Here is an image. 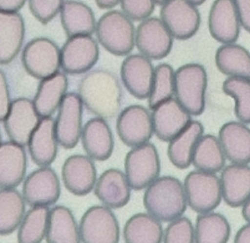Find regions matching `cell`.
Listing matches in <instances>:
<instances>
[{
    "instance_id": "cell-45",
    "label": "cell",
    "mask_w": 250,
    "mask_h": 243,
    "mask_svg": "<svg viewBox=\"0 0 250 243\" xmlns=\"http://www.w3.org/2000/svg\"><path fill=\"white\" fill-rule=\"evenodd\" d=\"M234 243H250V223L249 224L242 226L235 237Z\"/></svg>"
},
{
    "instance_id": "cell-17",
    "label": "cell",
    "mask_w": 250,
    "mask_h": 243,
    "mask_svg": "<svg viewBox=\"0 0 250 243\" xmlns=\"http://www.w3.org/2000/svg\"><path fill=\"white\" fill-rule=\"evenodd\" d=\"M151 116L154 134L165 142L173 139L192 121L191 114L173 98L159 104Z\"/></svg>"
},
{
    "instance_id": "cell-31",
    "label": "cell",
    "mask_w": 250,
    "mask_h": 243,
    "mask_svg": "<svg viewBox=\"0 0 250 243\" xmlns=\"http://www.w3.org/2000/svg\"><path fill=\"white\" fill-rule=\"evenodd\" d=\"M45 240L48 243H81L79 227L70 209L56 206L50 210Z\"/></svg>"
},
{
    "instance_id": "cell-41",
    "label": "cell",
    "mask_w": 250,
    "mask_h": 243,
    "mask_svg": "<svg viewBox=\"0 0 250 243\" xmlns=\"http://www.w3.org/2000/svg\"><path fill=\"white\" fill-rule=\"evenodd\" d=\"M121 10L132 22H140L150 17L155 9L154 0H121Z\"/></svg>"
},
{
    "instance_id": "cell-37",
    "label": "cell",
    "mask_w": 250,
    "mask_h": 243,
    "mask_svg": "<svg viewBox=\"0 0 250 243\" xmlns=\"http://www.w3.org/2000/svg\"><path fill=\"white\" fill-rule=\"evenodd\" d=\"M175 91V71L170 65L162 63L154 67V78L148 97V107H156L173 98Z\"/></svg>"
},
{
    "instance_id": "cell-36",
    "label": "cell",
    "mask_w": 250,
    "mask_h": 243,
    "mask_svg": "<svg viewBox=\"0 0 250 243\" xmlns=\"http://www.w3.org/2000/svg\"><path fill=\"white\" fill-rule=\"evenodd\" d=\"M50 210L46 206H35L25 213L19 227L20 243H40L45 238Z\"/></svg>"
},
{
    "instance_id": "cell-23",
    "label": "cell",
    "mask_w": 250,
    "mask_h": 243,
    "mask_svg": "<svg viewBox=\"0 0 250 243\" xmlns=\"http://www.w3.org/2000/svg\"><path fill=\"white\" fill-rule=\"evenodd\" d=\"M218 139L229 161L235 164L250 163V129L245 124H224L219 131Z\"/></svg>"
},
{
    "instance_id": "cell-9",
    "label": "cell",
    "mask_w": 250,
    "mask_h": 243,
    "mask_svg": "<svg viewBox=\"0 0 250 243\" xmlns=\"http://www.w3.org/2000/svg\"><path fill=\"white\" fill-rule=\"evenodd\" d=\"M81 242L117 243L120 229L115 215L106 206H93L85 212L79 223Z\"/></svg>"
},
{
    "instance_id": "cell-30",
    "label": "cell",
    "mask_w": 250,
    "mask_h": 243,
    "mask_svg": "<svg viewBox=\"0 0 250 243\" xmlns=\"http://www.w3.org/2000/svg\"><path fill=\"white\" fill-rule=\"evenodd\" d=\"M217 68L229 77L250 80V52L245 47L236 44H222L215 54Z\"/></svg>"
},
{
    "instance_id": "cell-29",
    "label": "cell",
    "mask_w": 250,
    "mask_h": 243,
    "mask_svg": "<svg viewBox=\"0 0 250 243\" xmlns=\"http://www.w3.org/2000/svg\"><path fill=\"white\" fill-rule=\"evenodd\" d=\"M204 132L201 122L191 121L180 133L169 141L167 155L175 167L186 169L192 164L194 150Z\"/></svg>"
},
{
    "instance_id": "cell-33",
    "label": "cell",
    "mask_w": 250,
    "mask_h": 243,
    "mask_svg": "<svg viewBox=\"0 0 250 243\" xmlns=\"http://www.w3.org/2000/svg\"><path fill=\"white\" fill-rule=\"evenodd\" d=\"M25 200L15 188L0 190V235H8L19 229L24 217Z\"/></svg>"
},
{
    "instance_id": "cell-35",
    "label": "cell",
    "mask_w": 250,
    "mask_h": 243,
    "mask_svg": "<svg viewBox=\"0 0 250 243\" xmlns=\"http://www.w3.org/2000/svg\"><path fill=\"white\" fill-rule=\"evenodd\" d=\"M230 226L223 215L216 213L200 214L195 228V243H226L230 239Z\"/></svg>"
},
{
    "instance_id": "cell-8",
    "label": "cell",
    "mask_w": 250,
    "mask_h": 243,
    "mask_svg": "<svg viewBox=\"0 0 250 243\" xmlns=\"http://www.w3.org/2000/svg\"><path fill=\"white\" fill-rule=\"evenodd\" d=\"M160 19L173 38L179 41L192 38L201 26L198 6L189 0H167L161 4Z\"/></svg>"
},
{
    "instance_id": "cell-26",
    "label": "cell",
    "mask_w": 250,
    "mask_h": 243,
    "mask_svg": "<svg viewBox=\"0 0 250 243\" xmlns=\"http://www.w3.org/2000/svg\"><path fill=\"white\" fill-rule=\"evenodd\" d=\"M26 154L23 146L13 141L0 144V188H16L24 179Z\"/></svg>"
},
{
    "instance_id": "cell-14",
    "label": "cell",
    "mask_w": 250,
    "mask_h": 243,
    "mask_svg": "<svg viewBox=\"0 0 250 243\" xmlns=\"http://www.w3.org/2000/svg\"><path fill=\"white\" fill-rule=\"evenodd\" d=\"M25 202L31 207L49 206L55 204L61 194L60 179L56 172L48 166L34 171L25 179L23 185Z\"/></svg>"
},
{
    "instance_id": "cell-49",
    "label": "cell",
    "mask_w": 250,
    "mask_h": 243,
    "mask_svg": "<svg viewBox=\"0 0 250 243\" xmlns=\"http://www.w3.org/2000/svg\"><path fill=\"white\" fill-rule=\"evenodd\" d=\"M154 1H155L156 4H160V5H161V4H163V3L167 1V0H154Z\"/></svg>"
},
{
    "instance_id": "cell-16",
    "label": "cell",
    "mask_w": 250,
    "mask_h": 243,
    "mask_svg": "<svg viewBox=\"0 0 250 243\" xmlns=\"http://www.w3.org/2000/svg\"><path fill=\"white\" fill-rule=\"evenodd\" d=\"M154 73L151 60L141 54H128L122 64V82L126 90L139 100L148 98Z\"/></svg>"
},
{
    "instance_id": "cell-28",
    "label": "cell",
    "mask_w": 250,
    "mask_h": 243,
    "mask_svg": "<svg viewBox=\"0 0 250 243\" xmlns=\"http://www.w3.org/2000/svg\"><path fill=\"white\" fill-rule=\"evenodd\" d=\"M62 26L67 38L76 35H92L97 21L92 9L81 1L65 0L60 10Z\"/></svg>"
},
{
    "instance_id": "cell-44",
    "label": "cell",
    "mask_w": 250,
    "mask_h": 243,
    "mask_svg": "<svg viewBox=\"0 0 250 243\" xmlns=\"http://www.w3.org/2000/svg\"><path fill=\"white\" fill-rule=\"evenodd\" d=\"M26 1V0H0V11L18 12Z\"/></svg>"
},
{
    "instance_id": "cell-15",
    "label": "cell",
    "mask_w": 250,
    "mask_h": 243,
    "mask_svg": "<svg viewBox=\"0 0 250 243\" xmlns=\"http://www.w3.org/2000/svg\"><path fill=\"white\" fill-rule=\"evenodd\" d=\"M41 119L33 101L26 98H19L12 101L8 113L3 122L10 141L25 146L27 145Z\"/></svg>"
},
{
    "instance_id": "cell-24",
    "label": "cell",
    "mask_w": 250,
    "mask_h": 243,
    "mask_svg": "<svg viewBox=\"0 0 250 243\" xmlns=\"http://www.w3.org/2000/svg\"><path fill=\"white\" fill-rule=\"evenodd\" d=\"M223 198L228 205L242 207L250 198V166L229 165L223 169L220 177Z\"/></svg>"
},
{
    "instance_id": "cell-1",
    "label": "cell",
    "mask_w": 250,
    "mask_h": 243,
    "mask_svg": "<svg viewBox=\"0 0 250 243\" xmlns=\"http://www.w3.org/2000/svg\"><path fill=\"white\" fill-rule=\"evenodd\" d=\"M78 94L86 110L98 117L111 120L120 113L123 90L117 76L108 70L87 72L79 83Z\"/></svg>"
},
{
    "instance_id": "cell-27",
    "label": "cell",
    "mask_w": 250,
    "mask_h": 243,
    "mask_svg": "<svg viewBox=\"0 0 250 243\" xmlns=\"http://www.w3.org/2000/svg\"><path fill=\"white\" fill-rule=\"evenodd\" d=\"M33 104L41 118L51 117L61 104L68 88L65 73L56 74L41 80Z\"/></svg>"
},
{
    "instance_id": "cell-34",
    "label": "cell",
    "mask_w": 250,
    "mask_h": 243,
    "mask_svg": "<svg viewBox=\"0 0 250 243\" xmlns=\"http://www.w3.org/2000/svg\"><path fill=\"white\" fill-rule=\"evenodd\" d=\"M226 163V157L218 138L213 135H203L194 150L192 164L198 170L209 173L220 172Z\"/></svg>"
},
{
    "instance_id": "cell-22",
    "label": "cell",
    "mask_w": 250,
    "mask_h": 243,
    "mask_svg": "<svg viewBox=\"0 0 250 243\" xmlns=\"http://www.w3.org/2000/svg\"><path fill=\"white\" fill-rule=\"evenodd\" d=\"M58 144L55 120L51 117L41 118L27 144L34 163L40 167L50 166L57 157Z\"/></svg>"
},
{
    "instance_id": "cell-48",
    "label": "cell",
    "mask_w": 250,
    "mask_h": 243,
    "mask_svg": "<svg viewBox=\"0 0 250 243\" xmlns=\"http://www.w3.org/2000/svg\"><path fill=\"white\" fill-rule=\"evenodd\" d=\"M191 2L193 3L195 5L199 6L201 4H204L207 0H189Z\"/></svg>"
},
{
    "instance_id": "cell-46",
    "label": "cell",
    "mask_w": 250,
    "mask_h": 243,
    "mask_svg": "<svg viewBox=\"0 0 250 243\" xmlns=\"http://www.w3.org/2000/svg\"><path fill=\"white\" fill-rule=\"evenodd\" d=\"M97 5L101 9H111L120 4L121 0H95Z\"/></svg>"
},
{
    "instance_id": "cell-7",
    "label": "cell",
    "mask_w": 250,
    "mask_h": 243,
    "mask_svg": "<svg viewBox=\"0 0 250 243\" xmlns=\"http://www.w3.org/2000/svg\"><path fill=\"white\" fill-rule=\"evenodd\" d=\"M21 60L26 71L40 80L56 74L61 68L60 48L47 38H35L28 43Z\"/></svg>"
},
{
    "instance_id": "cell-11",
    "label": "cell",
    "mask_w": 250,
    "mask_h": 243,
    "mask_svg": "<svg viewBox=\"0 0 250 243\" xmlns=\"http://www.w3.org/2000/svg\"><path fill=\"white\" fill-rule=\"evenodd\" d=\"M173 37L160 18L150 17L135 29V46L140 54L151 60L164 59L173 48Z\"/></svg>"
},
{
    "instance_id": "cell-5",
    "label": "cell",
    "mask_w": 250,
    "mask_h": 243,
    "mask_svg": "<svg viewBox=\"0 0 250 243\" xmlns=\"http://www.w3.org/2000/svg\"><path fill=\"white\" fill-rule=\"evenodd\" d=\"M188 205L195 213H210L222 201L220 179L214 173L193 171L188 174L184 182Z\"/></svg>"
},
{
    "instance_id": "cell-32",
    "label": "cell",
    "mask_w": 250,
    "mask_h": 243,
    "mask_svg": "<svg viewBox=\"0 0 250 243\" xmlns=\"http://www.w3.org/2000/svg\"><path fill=\"white\" fill-rule=\"evenodd\" d=\"M163 226L158 219L149 213H138L126 222L123 230L126 243L163 242Z\"/></svg>"
},
{
    "instance_id": "cell-38",
    "label": "cell",
    "mask_w": 250,
    "mask_h": 243,
    "mask_svg": "<svg viewBox=\"0 0 250 243\" xmlns=\"http://www.w3.org/2000/svg\"><path fill=\"white\" fill-rule=\"evenodd\" d=\"M223 91L235 101V114L242 123L250 124V80L229 77L223 85Z\"/></svg>"
},
{
    "instance_id": "cell-43",
    "label": "cell",
    "mask_w": 250,
    "mask_h": 243,
    "mask_svg": "<svg viewBox=\"0 0 250 243\" xmlns=\"http://www.w3.org/2000/svg\"><path fill=\"white\" fill-rule=\"evenodd\" d=\"M238 16L240 19L242 27L250 33V0H232Z\"/></svg>"
},
{
    "instance_id": "cell-42",
    "label": "cell",
    "mask_w": 250,
    "mask_h": 243,
    "mask_svg": "<svg viewBox=\"0 0 250 243\" xmlns=\"http://www.w3.org/2000/svg\"><path fill=\"white\" fill-rule=\"evenodd\" d=\"M11 103L7 79L4 73L0 70V122L5 119Z\"/></svg>"
},
{
    "instance_id": "cell-21",
    "label": "cell",
    "mask_w": 250,
    "mask_h": 243,
    "mask_svg": "<svg viewBox=\"0 0 250 243\" xmlns=\"http://www.w3.org/2000/svg\"><path fill=\"white\" fill-rule=\"evenodd\" d=\"M94 191L97 198L110 209L122 208L130 199L131 187L126 175L117 169L105 171L97 179Z\"/></svg>"
},
{
    "instance_id": "cell-3",
    "label": "cell",
    "mask_w": 250,
    "mask_h": 243,
    "mask_svg": "<svg viewBox=\"0 0 250 243\" xmlns=\"http://www.w3.org/2000/svg\"><path fill=\"white\" fill-rule=\"evenodd\" d=\"M95 32L98 44L114 55H128L135 46L133 22L122 10L104 13L97 21Z\"/></svg>"
},
{
    "instance_id": "cell-10",
    "label": "cell",
    "mask_w": 250,
    "mask_h": 243,
    "mask_svg": "<svg viewBox=\"0 0 250 243\" xmlns=\"http://www.w3.org/2000/svg\"><path fill=\"white\" fill-rule=\"evenodd\" d=\"M61 68L67 74L79 75L90 71L98 63L99 44L92 35L69 37L62 48Z\"/></svg>"
},
{
    "instance_id": "cell-12",
    "label": "cell",
    "mask_w": 250,
    "mask_h": 243,
    "mask_svg": "<svg viewBox=\"0 0 250 243\" xmlns=\"http://www.w3.org/2000/svg\"><path fill=\"white\" fill-rule=\"evenodd\" d=\"M83 104L79 94L68 92L58 109L55 131L59 144L65 149L77 145L82 133Z\"/></svg>"
},
{
    "instance_id": "cell-40",
    "label": "cell",
    "mask_w": 250,
    "mask_h": 243,
    "mask_svg": "<svg viewBox=\"0 0 250 243\" xmlns=\"http://www.w3.org/2000/svg\"><path fill=\"white\" fill-rule=\"evenodd\" d=\"M64 0H28L31 13L42 24L51 22L60 14Z\"/></svg>"
},
{
    "instance_id": "cell-25",
    "label": "cell",
    "mask_w": 250,
    "mask_h": 243,
    "mask_svg": "<svg viewBox=\"0 0 250 243\" xmlns=\"http://www.w3.org/2000/svg\"><path fill=\"white\" fill-rule=\"evenodd\" d=\"M23 18L18 12L0 11V65L15 60L24 41Z\"/></svg>"
},
{
    "instance_id": "cell-13",
    "label": "cell",
    "mask_w": 250,
    "mask_h": 243,
    "mask_svg": "<svg viewBox=\"0 0 250 243\" xmlns=\"http://www.w3.org/2000/svg\"><path fill=\"white\" fill-rule=\"evenodd\" d=\"M117 131L127 147L132 148L146 144L154 133L151 114L142 106H129L119 114Z\"/></svg>"
},
{
    "instance_id": "cell-19",
    "label": "cell",
    "mask_w": 250,
    "mask_h": 243,
    "mask_svg": "<svg viewBox=\"0 0 250 243\" xmlns=\"http://www.w3.org/2000/svg\"><path fill=\"white\" fill-rule=\"evenodd\" d=\"M208 30L220 44L236 43L240 35V19L232 0H214L209 10Z\"/></svg>"
},
{
    "instance_id": "cell-20",
    "label": "cell",
    "mask_w": 250,
    "mask_h": 243,
    "mask_svg": "<svg viewBox=\"0 0 250 243\" xmlns=\"http://www.w3.org/2000/svg\"><path fill=\"white\" fill-rule=\"evenodd\" d=\"M82 145L87 155L92 160H108L114 148L112 131L105 119L95 117L86 122L82 129Z\"/></svg>"
},
{
    "instance_id": "cell-4",
    "label": "cell",
    "mask_w": 250,
    "mask_h": 243,
    "mask_svg": "<svg viewBox=\"0 0 250 243\" xmlns=\"http://www.w3.org/2000/svg\"><path fill=\"white\" fill-rule=\"evenodd\" d=\"M207 85V70L198 63L184 65L175 71V98L191 115L204 113Z\"/></svg>"
},
{
    "instance_id": "cell-18",
    "label": "cell",
    "mask_w": 250,
    "mask_h": 243,
    "mask_svg": "<svg viewBox=\"0 0 250 243\" xmlns=\"http://www.w3.org/2000/svg\"><path fill=\"white\" fill-rule=\"evenodd\" d=\"M64 187L75 196L87 195L95 188L97 169L92 159L83 155H74L66 159L62 169Z\"/></svg>"
},
{
    "instance_id": "cell-50",
    "label": "cell",
    "mask_w": 250,
    "mask_h": 243,
    "mask_svg": "<svg viewBox=\"0 0 250 243\" xmlns=\"http://www.w3.org/2000/svg\"><path fill=\"white\" fill-rule=\"evenodd\" d=\"M1 134H0V144H1Z\"/></svg>"
},
{
    "instance_id": "cell-47",
    "label": "cell",
    "mask_w": 250,
    "mask_h": 243,
    "mask_svg": "<svg viewBox=\"0 0 250 243\" xmlns=\"http://www.w3.org/2000/svg\"><path fill=\"white\" fill-rule=\"evenodd\" d=\"M242 216L248 223H250V198L242 205Z\"/></svg>"
},
{
    "instance_id": "cell-39",
    "label": "cell",
    "mask_w": 250,
    "mask_h": 243,
    "mask_svg": "<svg viewBox=\"0 0 250 243\" xmlns=\"http://www.w3.org/2000/svg\"><path fill=\"white\" fill-rule=\"evenodd\" d=\"M163 241L166 243H195V229L192 222L182 216L172 221L165 230Z\"/></svg>"
},
{
    "instance_id": "cell-6",
    "label": "cell",
    "mask_w": 250,
    "mask_h": 243,
    "mask_svg": "<svg viewBox=\"0 0 250 243\" xmlns=\"http://www.w3.org/2000/svg\"><path fill=\"white\" fill-rule=\"evenodd\" d=\"M160 169L158 153L151 143L132 147L125 157V175L131 188L135 191L151 185L160 176Z\"/></svg>"
},
{
    "instance_id": "cell-2",
    "label": "cell",
    "mask_w": 250,
    "mask_h": 243,
    "mask_svg": "<svg viewBox=\"0 0 250 243\" xmlns=\"http://www.w3.org/2000/svg\"><path fill=\"white\" fill-rule=\"evenodd\" d=\"M144 205L160 221L170 222L181 217L188 205L183 184L171 176L157 178L147 187Z\"/></svg>"
}]
</instances>
